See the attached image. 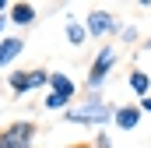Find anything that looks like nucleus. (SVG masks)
Wrapping results in <instances>:
<instances>
[{
    "instance_id": "f257e3e1",
    "label": "nucleus",
    "mask_w": 151,
    "mask_h": 148,
    "mask_svg": "<svg viewBox=\"0 0 151 148\" xmlns=\"http://www.w3.org/2000/svg\"><path fill=\"white\" fill-rule=\"evenodd\" d=\"M113 116H116V106H113V102H106L102 95H88L81 106L63 110V120L81 123V127H102V123H109Z\"/></svg>"
},
{
    "instance_id": "f03ea898",
    "label": "nucleus",
    "mask_w": 151,
    "mask_h": 148,
    "mask_svg": "<svg viewBox=\"0 0 151 148\" xmlns=\"http://www.w3.org/2000/svg\"><path fill=\"white\" fill-rule=\"evenodd\" d=\"M113 64H116V49H113V46H102L99 57H95V64H91V71H88V78H84V88H88L91 95H99V88L109 81Z\"/></svg>"
},
{
    "instance_id": "7ed1b4c3",
    "label": "nucleus",
    "mask_w": 151,
    "mask_h": 148,
    "mask_svg": "<svg viewBox=\"0 0 151 148\" xmlns=\"http://www.w3.org/2000/svg\"><path fill=\"white\" fill-rule=\"evenodd\" d=\"M35 134H39V123L18 120V123H11V127L0 131V148H32Z\"/></svg>"
},
{
    "instance_id": "20e7f679",
    "label": "nucleus",
    "mask_w": 151,
    "mask_h": 148,
    "mask_svg": "<svg viewBox=\"0 0 151 148\" xmlns=\"http://www.w3.org/2000/svg\"><path fill=\"white\" fill-rule=\"evenodd\" d=\"M7 85H11V92L21 99V95H28V92H35V88H46L49 85V71H11L7 78Z\"/></svg>"
},
{
    "instance_id": "39448f33",
    "label": "nucleus",
    "mask_w": 151,
    "mask_h": 148,
    "mask_svg": "<svg viewBox=\"0 0 151 148\" xmlns=\"http://www.w3.org/2000/svg\"><path fill=\"white\" fill-rule=\"evenodd\" d=\"M84 28H88V36H95V39H106V36H113V32H119V25H116V18L109 14V11H88V18H84Z\"/></svg>"
},
{
    "instance_id": "423d86ee",
    "label": "nucleus",
    "mask_w": 151,
    "mask_h": 148,
    "mask_svg": "<svg viewBox=\"0 0 151 148\" xmlns=\"http://www.w3.org/2000/svg\"><path fill=\"white\" fill-rule=\"evenodd\" d=\"M141 106L137 102H127V106H116V116H113V123L119 127V131H137V123H141Z\"/></svg>"
},
{
    "instance_id": "0eeeda50",
    "label": "nucleus",
    "mask_w": 151,
    "mask_h": 148,
    "mask_svg": "<svg viewBox=\"0 0 151 148\" xmlns=\"http://www.w3.org/2000/svg\"><path fill=\"white\" fill-rule=\"evenodd\" d=\"M21 49H25V39H18V36H4L0 39V71L11 67V64L21 57Z\"/></svg>"
},
{
    "instance_id": "6e6552de",
    "label": "nucleus",
    "mask_w": 151,
    "mask_h": 148,
    "mask_svg": "<svg viewBox=\"0 0 151 148\" xmlns=\"http://www.w3.org/2000/svg\"><path fill=\"white\" fill-rule=\"evenodd\" d=\"M7 18H11V25H25L28 28L39 18V11H35V4H11V14Z\"/></svg>"
},
{
    "instance_id": "1a4fd4ad",
    "label": "nucleus",
    "mask_w": 151,
    "mask_h": 148,
    "mask_svg": "<svg viewBox=\"0 0 151 148\" xmlns=\"http://www.w3.org/2000/svg\"><path fill=\"white\" fill-rule=\"evenodd\" d=\"M88 39H91V36H88V28L77 21L74 14H67V42H70V46H84Z\"/></svg>"
},
{
    "instance_id": "9d476101",
    "label": "nucleus",
    "mask_w": 151,
    "mask_h": 148,
    "mask_svg": "<svg viewBox=\"0 0 151 148\" xmlns=\"http://www.w3.org/2000/svg\"><path fill=\"white\" fill-rule=\"evenodd\" d=\"M49 92H63V95H70V99H74L77 88H74V81H70L63 71H53V74H49Z\"/></svg>"
},
{
    "instance_id": "9b49d317",
    "label": "nucleus",
    "mask_w": 151,
    "mask_h": 148,
    "mask_svg": "<svg viewBox=\"0 0 151 148\" xmlns=\"http://www.w3.org/2000/svg\"><path fill=\"white\" fill-rule=\"evenodd\" d=\"M127 85H130V88H134V95H137V99H144V95H151L148 88H151V78L144 71H130V78H127Z\"/></svg>"
},
{
    "instance_id": "f8f14e48",
    "label": "nucleus",
    "mask_w": 151,
    "mask_h": 148,
    "mask_svg": "<svg viewBox=\"0 0 151 148\" xmlns=\"http://www.w3.org/2000/svg\"><path fill=\"white\" fill-rule=\"evenodd\" d=\"M42 106L53 113V110H70V95H63V92H49L46 99H42Z\"/></svg>"
},
{
    "instance_id": "ddd939ff",
    "label": "nucleus",
    "mask_w": 151,
    "mask_h": 148,
    "mask_svg": "<svg viewBox=\"0 0 151 148\" xmlns=\"http://www.w3.org/2000/svg\"><path fill=\"white\" fill-rule=\"evenodd\" d=\"M91 148H113L109 134H106V131H99V134H95V141H91Z\"/></svg>"
},
{
    "instance_id": "4468645a",
    "label": "nucleus",
    "mask_w": 151,
    "mask_h": 148,
    "mask_svg": "<svg viewBox=\"0 0 151 148\" xmlns=\"http://www.w3.org/2000/svg\"><path fill=\"white\" fill-rule=\"evenodd\" d=\"M119 36H123V42H134V39H137V28L127 25V28H119Z\"/></svg>"
},
{
    "instance_id": "2eb2a0df",
    "label": "nucleus",
    "mask_w": 151,
    "mask_h": 148,
    "mask_svg": "<svg viewBox=\"0 0 151 148\" xmlns=\"http://www.w3.org/2000/svg\"><path fill=\"white\" fill-rule=\"evenodd\" d=\"M137 106H141V113H151V95H144V99H137Z\"/></svg>"
},
{
    "instance_id": "dca6fc26",
    "label": "nucleus",
    "mask_w": 151,
    "mask_h": 148,
    "mask_svg": "<svg viewBox=\"0 0 151 148\" xmlns=\"http://www.w3.org/2000/svg\"><path fill=\"white\" fill-rule=\"evenodd\" d=\"M7 21H11V18L4 14V18H0V36H4V28H7Z\"/></svg>"
},
{
    "instance_id": "f3484780",
    "label": "nucleus",
    "mask_w": 151,
    "mask_h": 148,
    "mask_svg": "<svg viewBox=\"0 0 151 148\" xmlns=\"http://www.w3.org/2000/svg\"><path fill=\"white\" fill-rule=\"evenodd\" d=\"M67 148H91V145H67Z\"/></svg>"
}]
</instances>
